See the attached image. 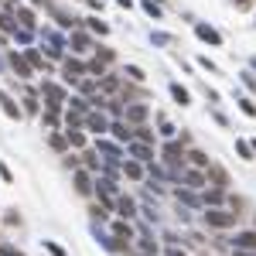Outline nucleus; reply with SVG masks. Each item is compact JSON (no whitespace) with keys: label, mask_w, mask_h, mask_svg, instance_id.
Returning <instances> with one entry per match:
<instances>
[{"label":"nucleus","mask_w":256,"mask_h":256,"mask_svg":"<svg viewBox=\"0 0 256 256\" xmlns=\"http://www.w3.org/2000/svg\"><path fill=\"white\" fill-rule=\"evenodd\" d=\"M198 34H201V38H208V41H219V34H215V31H212V28H205V24H201V28H198Z\"/></svg>","instance_id":"nucleus-19"},{"label":"nucleus","mask_w":256,"mask_h":256,"mask_svg":"<svg viewBox=\"0 0 256 256\" xmlns=\"http://www.w3.org/2000/svg\"><path fill=\"white\" fill-rule=\"evenodd\" d=\"M65 140H68L72 147H82V143H85V137H82L79 130H68V137H65Z\"/></svg>","instance_id":"nucleus-12"},{"label":"nucleus","mask_w":256,"mask_h":256,"mask_svg":"<svg viewBox=\"0 0 256 256\" xmlns=\"http://www.w3.org/2000/svg\"><path fill=\"white\" fill-rule=\"evenodd\" d=\"M116 208H120V215H123V219H130V215H137V205H133L130 198H120V201H116Z\"/></svg>","instance_id":"nucleus-9"},{"label":"nucleus","mask_w":256,"mask_h":256,"mask_svg":"<svg viewBox=\"0 0 256 256\" xmlns=\"http://www.w3.org/2000/svg\"><path fill=\"white\" fill-rule=\"evenodd\" d=\"M127 120H133V123L147 120V106H130V110H127Z\"/></svg>","instance_id":"nucleus-10"},{"label":"nucleus","mask_w":256,"mask_h":256,"mask_svg":"<svg viewBox=\"0 0 256 256\" xmlns=\"http://www.w3.org/2000/svg\"><path fill=\"white\" fill-rule=\"evenodd\" d=\"M205 222H208V226H215V229H229V226L236 222V212H219V208H208V212H205Z\"/></svg>","instance_id":"nucleus-1"},{"label":"nucleus","mask_w":256,"mask_h":256,"mask_svg":"<svg viewBox=\"0 0 256 256\" xmlns=\"http://www.w3.org/2000/svg\"><path fill=\"white\" fill-rule=\"evenodd\" d=\"M137 140H140V143H150V140H154V133H150L147 127H140V130H137Z\"/></svg>","instance_id":"nucleus-18"},{"label":"nucleus","mask_w":256,"mask_h":256,"mask_svg":"<svg viewBox=\"0 0 256 256\" xmlns=\"http://www.w3.org/2000/svg\"><path fill=\"white\" fill-rule=\"evenodd\" d=\"M236 246H239V250H256V232L253 229H250V232H239V236H236Z\"/></svg>","instance_id":"nucleus-4"},{"label":"nucleus","mask_w":256,"mask_h":256,"mask_svg":"<svg viewBox=\"0 0 256 256\" xmlns=\"http://www.w3.org/2000/svg\"><path fill=\"white\" fill-rule=\"evenodd\" d=\"M192 161H195V164H198V168H205V164H208V157H205L201 150H195V154H192Z\"/></svg>","instance_id":"nucleus-23"},{"label":"nucleus","mask_w":256,"mask_h":256,"mask_svg":"<svg viewBox=\"0 0 256 256\" xmlns=\"http://www.w3.org/2000/svg\"><path fill=\"white\" fill-rule=\"evenodd\" d=\"M45 246H48V250H52V253H55V256H65V250H62V246H58V243H45Z\"/></svg>","instance_id":"nucleus-28"},{"label":"nucleus","mask_w":256,"mask_h":256,"mask_svg":"<svg viewBox=\"0 0 256 256\" xmlns=\"http://www.w3.org/2000/svg\"><path fill=\"white\" fill-rule=\"evenodd\" d=\"M85 123H89V130H96V133H106V130H110V123H106V116H103V113H89V116H85Z\"/></svg>","instance_id":"nucleus-3"},{"label":"nucleus","mask_w":256,"mask_h":256,"mask_svg":"<svg viewBox=\"0 0 256 256\" xmlns=\"http://www.w3.org/2000/svg\"><path fill=\"white\" fill-rule=\"evenodd\" d=\"M72 45H75V52H85V48H89V38H85V34H75Z\"/></svg>","instance_id":"nucleus-14"},{"label":"nucleus","mask_w":256,"mask_h":256,"mask_svg":"<svg viewBox=\"0 0 256 256\" xmlns=\"http://www.w3.org/2000/svg\"><path fill=\"white\" fill-rule=\"evenodd\" d=\"M28 65H34V68H45V62H41V55L38 52H28V58H24Z\"/></svg>","instance_id":"nucleus-17"},{"label":"nucleus","mask_w":256,"mask_h":256,"mask_svg":"<svg viewBox=\"0 0 256 256\" xmlns=\"http://www.w3.org/2000/svg\"><path fill=\"white\" fill-rule=\"evenodd\" d=\"M79 75H85V65L75 62V58H65V79H68V82H75Z\"/></svg>","instance_id":"nucleus-2"},{"label":"nucleus","mask_w":256,"mask_h":256,"mask_svg":"<svg viewBox=\"0 0 256 256\" xmlns=\"http://www.w3.org/2000/svg\"><path fill=\"white\" fill-rule=\"evenodd\" d=\"M0 24H3V28H10V31H17V24H14V17H10V14H3V17H0Z\"/></svg>","instance_id":"nucleus-24"},{"label":"nucleus","mask_w":256,"mask_h":256,"mask_svg":"<svg viewBox=\"0 0 256 256\" xmlns=\"http://www.w3.org/2000/svg\"><path fill=\"white\" fill-rule=\"evenodd\" d=\"M0 103H3V113H7V116H14V120L21 116V106H17V103H14L7 92H0Z\"/></svg>","instance_id":"nucleus-5"},{"label":"nucleus","mask_w":256,"mask_h":256,"mask_svg":"<svg viewBox=\"0 0 256 256\" xmlns=\"http://www.w3.org/2000/svg\"><path fill=\"white\" fill-rule=\"evenodd\" d=\"M52 147H55V150H65V147H68V140H65V137H58V133H55V137H52Z\"/></svg>","instance_id":"nucleus-20"},{"label":"nucleus","mask_w":256,"mask_h":256,"mask_svg":"<svg viewBox=\"0 0 256 256\" xmlns=\"http://www.w3.org/2000/svg\"><path fill=\"white\" fill-rule=\"evenodd\" d=\"M127 75H130V79H137V82H140V79H143V72H140V68H137V65H130V68H127Z\"/></svg>","instance_id":"nucleus-25"},{"label":"nucleus","mask_w":256,"mask_h":256,"mask_svg":"<svg viewBox=\"0 0 256 256\" xmlns=\"http://www.w3.org/2000/svg\"><path fill=\"white\" fill-rule=\"evenodd\" d=\"M253 150H256V140H253Z\"/></svg>","instance_id":"nucleus-29"},{"label":"nucleus","mask_w":256,"mask_h":256,"mask_svg":"<svg viewBox=\"0 0 256 256\" xmlns=\"http://www.w3.org/2000/svg\"><path fill=\"white\" fill-rule=\"evenodd\" d=\"M21 24L31 28V24H34V14H31V10H21Z\"/></svg>","instance_id":"nucleus-21"},{"label":"nucleus","mask_w":256,"mask_h":256,"mask_svg":"<svg viewBox=\"0 0 256 256\" xmlns=\"http://www.w3.org/2000/svg\"><path fill=\"white\" fill-rule=\"evenodd\" d=\"M171 92H174V99H178L181 106H188V92H185L181 85H171Z\"/></svg>","instance_id":"nucleus-15"},{"label":"nucleus","mask_w":256,"mask_h":256,"mask_svg":"<svg viewBox=\"0 0 256 256\" xmlns=\"http://www.w3.org/2000/svg\"><path fill=\"white\" fill-rule=\"evenodd\" d=\"M127 174L130 178H140V164H127Z\"/></svg>","instance_id":"nucleus-27"},{"label":"nucleus","mask_w":256,"mask_h":256,"mask_svg":"<svg viewBox=\"0 0 256 256\" xmlns=\"http://www.w3.org/2000/svg\"><path fill=\"white\" fill-rule=\"evenodd\" d=\"M113 232H116V239H123V236L130 239V226H127V222H116V226H113Z\"/></svg>","instance_id":"nucleus-16"},{"label":"nucleus","mask_w":256,"mask_h":256,"mask_svg":"<svg viewBox=\"0 0 256 256\" xmlns=\"http://www.w3.org/2000/svg\"><path fill=\"white\" fill-rule=\"evenodd\" d=\"M130 150L137 154V161H150V147L147 143H130Z\"/></svg>","instance_id":"nucleus-11"},{"label":"nucleus","mask_w":256,"mask_h":256,"mask_svg":"<svg viewBox=\"0 0 256 256\" xmlns=\"http://www.w3.org/2000/svg\"><path fill=\"white\" fill-rule=\"evenodd\" d=\"M185 181H188V188H201L205 185V174L201 171H185Z\"/></svg>","instance_id":"nucleus-8"},{"label":"nucleus","mask_w":256,"mask_h":256,"mask_svg":"<svg viewBox=\"0 0 256 256\" xmlns=\"http://www.w3.org/2000/svg\"><path fill=\"white\" fill-rule=\"evenodd\" d=\"M72 110H75V113H85L89 103H85V99H72Z\"/></svg>","instance_id":"nucleus-22"},{"label":"nucleus","mask_w":256,"mask_h":256,"mask_svg":"<svg viewBox=\"0 0 256 256\" xmlns=\"http://www.w3.org/2000/svg\"><path fill=\"white\" fill-rule=\"evenodd\" d=\"M239 3H246V0H239Z\"/></svg>","instance_id":"nucleus-30"},{"label":"nucleus","mask_w":256,"mask_h":256,"mask_svg":"<svg viewBox=\"0 0 256 256\" xmlns=\"http://www.w3.org/2000/svg\"><path fill=\"white\" fill-rule=\"evenodd\" d=\"M110 130H113V137H116V140H130V130L123 127V123H113Z\"/></svg>","instance_id":"nucleus-13"},{"label":"nucleus","mask_w":256,"mask_h":256,"mask_svg":"<svg viewBox=\"0 0 256 256\" xmlns=\"http://www.w3.org/2000/svg\"><path fill=\"white\" fill-rule=\"evenodd\" d=\"M10 65H14V72H17V75H21V79H28V75H31V65L24 62V58H21V55H10Z\"/></svg>","instance_id":"nucleus-6"},{"label":"nucleus","mask_w":256,"mask_h":256,"mask_svg":"<svg viewBox=\"0 0 256 256\" xmlns=\"http://www.w3.org/2000/svg\"><path fill=\"white\" fill-rule=\"evenodd\" d=\"M75 192H79V195H89V192H92V185H89V174H85V171H79V174H75Z\"/></svg>","instance_id":"nucleus-7"},{"label":"nucleus","mask_w":256,"mask_h":256,"mask_svg":"<svg viewBox=\"0 0 256 256\" xmlns=\"http://www.w3.org/2000/svg\"><path fill=\"white\" fill-rule=\"evenodd\" d=\"M0 253H3V256H24L21 250H14V246H0Z\"/></svg>","instance_id":"nucleus-26"}]
</instances>
